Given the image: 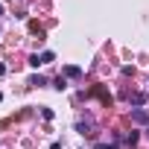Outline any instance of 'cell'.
I'll use <instances>...</instances> for the list:
<instances>
[{
    "label": "cell",
    "mask_w": 149,
    "mask_h": 149,
    "mask_svg": "<svg viewBox=\"0 0 149 149\" xmlns=\"http://www.w3.org/2000/svg\"><path fill=\"white\" fill-rule=\"evenodd\" d=\"M53 58H56V56H53L50 50H47V53H41V61H44V64H47V61H53Z\"/></svg>",
    "instance_id": "obj_7"
},
{
    "label": "cell",
    "mask_w": 149,
    "mask_h": 149,
    "mask_svg": "<svg viewBox=\"0 0 149 149\" xmlns=\"http://www.w3.org/2000/svg\"><path fill=\"white\" fill-rule=\"evenodd\" d=\"M0 15H3V6H0Z\"/></svg>",
    "instance_id": "obj_9"
},
{
    "label": "cell",
    "mask_w": 149,
    "mask_h": 149,
    "mask_svg": "<svg viewBox=\"0 0 149 149\" xmlns=\"http://www.w3.org/2000/svg\"><path fill=\"white\" fill-rule=\"evenodd\" d=\"M132 102H134V105H143V102H146V94H143V91H140V94H134V97H132Z\"/></svg>",
    "instance_id": "obj_3"
},
{
    "label": "cell",
    "mask_w": 149,
    "mask_h": 149,
    "mask_svg": "<svg viewBox=\"0 0 149 149\" xmlns=\"http://www.w3.org/2000/svg\"><path fill=\"white\" fill-rule=\"evenodd\" d=\"M64 76H70V79H76V76H82V70H79L76 64H67V67H64Z\"/></svg>",
    "instance_id": "obj_1"
},
{
    "label": "cell",
    "mask_w": 149,
    "mask_h": 149,
    "mask_svg": "<svg viewBox=\"0 0 149 149\" xmlns=\"http://www.w3.org/2000/svg\"><path fill=\"white\" fill-rule=\"evenodd\" d=\"M132 117H134V123H146V120H149V117H146V111H140V108H137Z\"/></svg>",
    "instance_id": "obj_2"
},
{
    "label": "cell",
    "mask_w": 149,
    "mask_h": 149,
    "mask_svg": "<svg viewBox=\"0 0 149 149\" xmlns=\"http://www.w3.org/2000/svg\"><path fill=\"white\" fill-rule=\"evenodd\" d=\"M94 149H117V143H97Z\"/></svg>",
    "instance_id": "obj_8"
},
{
    "label": "cell",
    "mask_w": 149,
    "mask_h": 149,
    "mask_svg": "<svg viewBox=\"0 0 149 149\" xmlns=\"http://www.w3.org/2000/svg\"><path fill=\"white\" fill-rule=\"evenodd\" d=\"M29 85H47V79H44V76H32V79H29Z\"/></svg>",
    "instance_id": "obj_6"
},
{
    "label": "cell",
    "mask_w": 149,
    "mask_h": 149,
    "mask_svg": "<svg viewBox=\"0 0 149 149\" xmlns=\"http://www.w3.org/2000/svg\"><path fill=\"white\" fill-rule=\"evenodd\" d=\"M53 88H56V91H64V88H67V82H64V76H58V79H56V85H53Z\"/></svg>",
    "instance_id": "obj_4"
},
{
    "label": "cell",
    "mask_w": 149,
    "mask_h": 149,
    "mask_svg": "<svg viewBox=\"0 0 149 149\" xmlns=\"http://www.w3.org/2000/svg\"><path fill=\"white\" fill-rule=\"evenodd\" d=\"M29 64H32V67H38V64H44V61H41V56L35 53V56H29Z\"/></svg>",
    "instance_id": "obj_5"
}]
</instances>
